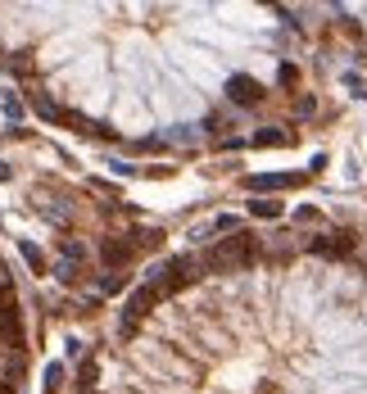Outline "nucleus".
<instances>
[{
  "mask_svg": "<svg viewBox=\"0 0 367 394\" xmlns=\"http://www.w3.org/2000/svg\"><path fill=\"white\" fill-rule=\"evenodd\" d=\"M308 113H317V100H313V95H299V100H295V118H308Z\"/></svg>",
  "mask_w": 367,
  "mask_h": 394,
  "instance_id": "6e6552de",
  "label": "nucleus"
},
{
  "mask_svg": "<svg viewBox=\"0 0 367 394\" xmlns=\"http://www.w3.org/2000/svg\"><path fill=\"white\" fill-rule=\"evenodd\" d=\"M0 181H9V168H5V163H0Z\"/></svg>",
  "mask_w": 367,
  "mask_h": 394,
  "instance_id": "9b49d317",
  "label": "nucleus"
},
{
  "mask_svg": "<svg viewBox=\"0 0 367 394\" xmlns=\"http://www.w3.org/2000/svg\"><path fill=\"white\" fill-rule=\"evenodd\" d=\"M249 213H254L258 223H277V218L286 213V204L282 199H249Z\"/></svg>",
  "mask_w": 367,
  "mask_h": 394,
  "instance_id": "20e7f679",
  "label": "nucleus"
},
{
  "mask_svg": "<svg viewBox=\"0 0 367 394\" xmlns=\"http://www.w3.org/2000/svg\"><path fill=\"white\" fill-rule=\"evenodd\" d=\"M254 150H286V146H295V132H277V127H263V132H254V141H249Z\"/></svg>",
  "mask_w": 367,
  "mask_h": 394,
  "instance_id": "7ed1b4c3",
  "label": "nucleus"
},
{
  "mask_svg": "<svg viewBox=\"0 0 367 394\" xmlns=\"http://www.w3.org/2000/svg\"><path fill=\"white\" fill-rule=\"evenodd\" d=\"M272 78H277V86H295L299 82V69H295V64H277Z\"/></svg>",
  "mask_w": 367,
  "mask_h": 394,
  "instance_id": "0eeeda50",
  "label": "nucleus"
},
{
  "mask_svg": "<svg viewBox=\"0 0 367 394\" xmlns=\"http://www.w3.org/2000/svg\"><path fill=\"white\" fill-rule=\"evenodd\" d=\"M308 181V172H254V177H245L240 186L245 190H295V186H304Z\"/></svg>",
  "mask_w": 367,
  "mask_h": 394,
  "instance_id": "f03ea898",
  "label": "nucleus"
},
{
  "mask_svg": "<svg viewBox=\"0 0 367 394\" xmlns=\"http://www.w3.org/2000/svg\"><path fill=\"white\" fill-rule=\"evenodd\" d=\"M295 218H299V223H322V213H317V209H313V204H304V209H299V213H295Z\"/></svg>",
  "mask_w": 367,
  "mask_h": 394,
  "instance_id": "1a4fd4ad",
  "label": "nucleus"
},
{
  "mask_svg": "<svg viewBox=\"0 0 367 394\" xmlns=\"http://www.w3.org/2000/svg\"><path fill=\"white\" fill-rule=\"evenodd\" d=\"M345 86H349L354 95H367V91H363V78H359V73H345Z\"/></svg>",
  "mask_w": 367,
  "mask_h": 394,
  "instance_id": "9d476101",
  "label": "nucleus"
},
{
  "mask_svg": "<svg viewBox=\"0 0 367 394\" xmlns=\"http://www.w3.org/2000/svg\"><path fill=\"white\" fill-rule=\"evenodd\" d=\"M60 386H64V363H50L46 367V394H60Z\"/></svg>",
  "mask_w": 367,
  "mask_h": 394,
  "instance_id": "423d86ee",
  "label": "nucleus"
},
{
  "mask_svg": "<svg viewBox=\"0 0 367 394\" xmlns=\"http://www.w3.org/2000/svg\"><path fill=\"white\" fill-rule=\"evenodd\" d=\"M146 281L163 300L123 335V381L95 394H367V263L268 240L249 267L177 254Z\"/></svg>",
  "mask_w": 367,
  "mask_h": 394,
  "instance_id": "f257e3e1",
  "label": "nucleus"
},
{
  "mask_svg": "<svg viewBox=\"0 0 367 394\" xmlns=\"http://www.w3.org/2000/svg\"><path fill=\"white\" fill-rule=\"evenodd\" d=\"M18 249H23V258H27V263L36 267V272H46V254H41V249L32 245V240H18Z\"/></svg>",
  "mask_w": 367,
  "mask_h": 394,
  "instance_id": "39448f33",
  "label": "nucleus"
}]
</instances>
